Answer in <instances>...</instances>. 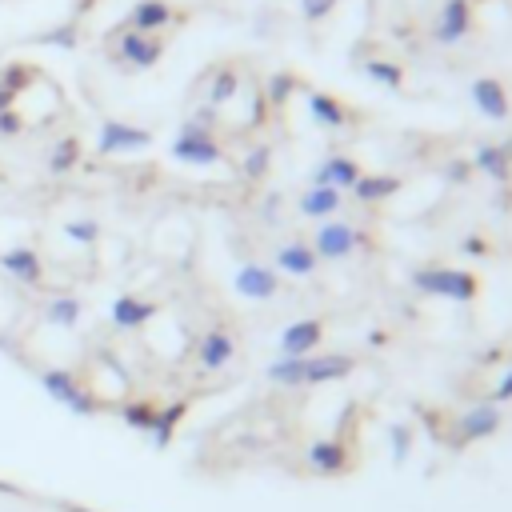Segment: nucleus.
I'll list each match as a JSON object with an SVG mask.
<instances>
[{
  "instance_id": "1",
  "label": "nucleus",
  "mask_w": 512,
  "mask_h": 512,
  "mask_svg": "<svg viewBox=\"0 0 512 512\" xmlns=\"http://www.w3.org/2000/svg\"><path fill=\"white\" fill-rule=\"evenodd\" d=\"M172 156L180 164H196V168H208V164H220L224 152L212 136V112H200V116H188L172 140Z\"/></svg>"
},
{
  "instance_id": "2",
  "label": "nucleus",
  "mask_w": 512,
  "mask_h": 512,
  "mask_svg": "<svg viewBox=\"0 0 512 512\" xmlns=\"http://www.w3.org/2000/svg\"><path fill=\"white\" fill-rule=\"evenodd\" d=\"M40 388H44L60 408H68L72 416H92V412L100 408L96 396L84 388V376L72 372V368H44V372H40Z\"/></svg>"
},
{
  "instance_id": "3",
  "label": "nucleus",
  "mask_w": 512,
  "mask_h": 512,
  "mask_svg": "<svg viewBox=\"0 0 512 512\" xmlns=\"http://www.w3.org/2000/svg\"><path fill=\"white\" fill-rule=\"evenodd\" d=\"M416 288L428 292V296L460 300V304L476 300V292H480L476 276H472V272H456V268H420V272H416Z\"/></svg>"
},
{
  "instance_id": "4",
  "label": "nucleus",
  "mask_w": 512,
  "mask_h": 512,
  "mask_svg": "<svg viewBox=\"0 0 512 512\" xmlns=\"http://www.w3.org/2000/svg\"><path fill=\"white\" fill-rule=\"evenodd\" d=\"M152 144L148 128H136L128 120H100L96 128V152L100 156H124V152H144Z\"/></svg>"
},
{
  "instance_id": "5",
  "label": "nucleus",
  "mask_w": 512,
  "mask_h": 512,
  "mask_svg": "<svg viewBox=\"0 0 512 512\" xmlns=\"http://www.w3.org/2000/svg\"><path fill=\"white\" fill-rule=\"evenodd\" d=\"M0 272L24 288H44V260L32 244H12L0 252Z\"/></svg>"
},
{
  "instance_id": "6",
  "label": "nucleus",
  "mask_w": 512,
  "mask_h": 512,
  "mask_svg": "<svg viewBox=\"0 0 512 512\" xmlns=\"http://www.w3.org/2000/svg\"><path fill=\"white\" fill-rule=\"evenodd\" d=\"M160 56H164L160 36L120 28V36H116V60H120V64H128V68H152Z\"/></svg>"
},
{
  "instance_id": "7",
  "label": "nucleus",
  "mask_w": 512,
  "mask_h": 512,
  "mask_svg": "<svg viewBox=\"0 0 512 512\" xmlns=\"http://www.w3.org/2000/svg\"><path fill=\"white\" fill-rule=\"evenodd\" d=\"M356 368L348 352H324V356H304L300 364V384H324V380H344Z\"/></svg>"
},
{
  "instance_id": "8",
  "label": "nucleus",
  "mask_w": 512,
  "mask_h": 512,
  "mask_svg": "<svg viewBox=\"0 0 512 512\" xmlns=\"http://www.w3.org/2000/svg\"><path fill=\"white\" fill-rule=\"evenodd\" d=\"M152 316H156V304H152V300H144V296H132V292L116 296V300H112V308H108V320H112L116 328H124V332L144 328Z\"/></svg>"
},
{
  "instance_id": "9",
  "label": "nucleus",
  "mask_w": 512,
  "mask_h": 512,
  "mask_svg": "<svg viewBox=\"0 0 512 512\" xmlns=\"http://www.w3.org/2000/svg\"><path fill=\"white\" fill-rule=\"evenodd\" d=\"M172 20H176V12H172V4H168V0H136V4H132V12H128V20H124V28L156 36V32H160V28H168Z\"/></svg>"
},
{
  "instance_id": "10",
  "label": "nucleus",
  "mask_w": 512,
  "mask_h": 512,
  "mask_svg": "<svg viewBox=\"0 0 512 512\" xmlns=\"http://www.w3.org/2000/svg\"><path fill=\"white\" fill-rule=\"evenodd\" d=\"M320 336H324V324H320L316 316L292 320V324L280 332V352H284V356H308V352L320 344Z\"/></svg>"
},
{
  "instance_id": "11",
  "label": "nucleus",
  "mask_w": 512,
  "mask_h": 512,
  "mask_svg": "<svg viewBox=\"0 0 512 512\" xmlns=\"http://www.w3.org/2000/svg\"><path fill=\"white\" fill-rule=\"evenodd\" d=\"M356 248V232L344 224V220H324V228L316 232V256H324V260H340V256H348Z\"/></svg>"
},
{
  "instance_id": "12",
  "label": "nucleus",
  "mask_w": 512,
  "mask_h": 512,
  "mask_svg": "<svg viewBox=\"0 0 512 512\" xmlns=\"http://www.w3.org/2000/svg\"><path fill=\"white\" fill-rule=\"evenodd\" d=\"M40 316H44V324H52V328H76L80 316H84V300L72 296V292H52V296L44 300Z\"/></svg>"
},
{
  "instance_id": "13",
  "label": "nucleus",
  "mask_w": 512,
  "mask_h": 512,
  "mask_svg": "<svg viewBox=\"0 0 512 512\" xmlns=\"http://www.w3.org/2000/svg\"><path fill=\"white\" fill-rule=\"evenodd\" d=\"M460 444H472V440H484V436H492L496 428H500V408L496 404H476V408H468L464 416H460Z\"/></svg>"
},
{
  "instance_id": "14",
  "label": "nucleus",
  "mask_w": 512,
  "mask_h": 512,
  "mask_svg": "<svg viewBox=\"0 0 512 512\" xmlns=\"http://www.w3.org/2000/svg\"><path fill=\"white\" fill-rule=\"evenodd\" d=\"M472 100H476V108H480L488 120H508V112H512L508 92L500 88V80H476V84H472Z\"/></svg>"
},
{
  "instance_id": "15",
  "label": "nucleus",
  "mask_w": 512,
  "mask_h": 512,
  "mask_svg": "<svg viewBox=\"0 0 512 512\" xmlns=\"http://www.w3.org/2000/svg\"><path fill=\"white\" fill-rule=\"evenodd\" d=\"M232 352H236V344H232L228 332H208V336H200V344H196V360H200V368H208V372H220V368L232 360Z\"/></svg>"
},
{
  "instance_id": "16",
  "label": "nucleus",
  "mask_w": 512,
  "mask_h": 512,
  "mask_svg": "<svg viewBox=\"0 0 512 512\" xmlns=\"http://www.w3.org/2000/svg\"><path fill=\"white\" fill-rule=\"evenodd\" d=\"M308 464L316 472H324V476H336V472L348 468V444L344 440H316L308 448Z\"/></svg>"
},
{
  "instance_id": "17",
  "label": "nucleus",
  "mask_w": 512,
  "mask_h": 512,
  "mask_svg": "<svg viewBox=\"0 0 512 512\" xmlns=\"http://www.w3.org/2000/svg\"><path fill=\"white\" fill-rule=\"evenodd\" d=\"M236 292L248 296V300H268L276 292V272H268L260 264H244L236 272Z\"/></svg>"
},
{
  "instance_id": "18",
  "label": "nucleus",
  "mask_w": 512,
  "mask_h": 512,
  "mask_svg": "<svg viewBox=\"0 0 512 512\" xmlns=\"http://www.w3.org/2000/svg\"><path fill=\"white\" fill-rule=\"evenodd\" d=\"M76 164H80V140H76V136H56V140L48 144L44 168H48L52 176H68Z\"/></svg>"
},
{
  "instance_id": "19",
  "label": "nucleus",
  "mask_w": 512,
  "mask_h": 512,
  "mask_svg": "<svg viewBox=\"0 0 512 512\" xmlns=\"http://www.w3.org/2000/svg\"><path fill=\"white\" fill-rule=\"evenodd\" d=\"M360 180V168L348 160V156H328L324 164H320V172H316V180L312 184H328V188H348L352 192V184Z\"/></svg>"
},
{
  "instance_id": "20",
  "label": "nucleus",
  "mask_w": 512,
  "mask_h": 512,
  "mask_svg": "<svg viewBox=\"0 0 512 512\" xmlns=\"http://www.w3.org/2000/svg\"><path fill=\"white\" fill-rule=\"evenodd\" d=\"M184 412H188V404H184V400L156 408V420H152V432H148V440H152L156 448H168V444H172V436H176V424L184 420Z\"/></svg>"
},
{
  "instance_id": "21",
  "label": "nucleus",
  "mask_w": 512,
  "mask_h": 512,
  "mask_svg": "<svg viewBox=\"0 0 512 512\" xmlns=\"http://www.w3.org/2000/svg\"><path fill=\"white\" fill-rule=\"evenodd\" d=\"M468 24H472V4H468V0H448L444 12H440L436 36H440V40H460V36L468 32Z\"/></svg>"
},
{
  "instance_id": "22",
  "label": "nucleus",
  "mask_w": 512,
  "mask_h": 512,
  "mask_svg": "<svg viewBox=\"0 0 512 512\" xmlns=\"http://www.w3.org/2000/svg\"><path fill=\"white\" fill-rule=\"evenodd\" d=\"M28 80H32V68H28V64H20V60H12V64H4V68H0V112L16 104V96L24 92V84H28Z\"/></svg>"
},
{
  "instance_id": "23",
  "label": "nucleus",
  "mask_w": 512,
  "mask_h": 512,
  "mask_svg": "<svg viewBox=\"0 0 512 512\" xmlns=\"http://www.w3.org/2000/svg\"><path fill=\"white\" fill-rule=\"evenodd\" d=\"M340 208V192L328 188V184H312L304 196H300V212L304 216H332Z\"/></svg>"
},
{
  "instance_id": "24",
  "label": "nucleus",
  "mask_w": 512,
  "mask_h": 512,
  "mask_svg": "<svg viewBox=\"0 0 512 512\" xmlns=\"http://www.w3.org/2000/svg\"><path fill=\"white\" fill-rule=\"evenodd\" d=\"M316 252L308 248V244H288V248H280L276 252V264L284 268V272H292V276H312L316 272Z\"/></svg>"
},
{
  "instance_id": "25",
  "label": "nucleus",
  "mask_w": 512,
  "mask_h": 512,
  "mask_svg": "<svg viewBox=\"0 0 512 512\" xmlns=\"http://www.w3.org/2000/svg\"><path fill=\"white\" fill-rule=\"evenodd\" d=\"M400 184L392 180V176H360L356 184H352V192H356V200H364V204H376V200H388L392 192H396Z\"/></svg>"
},
{
  "instance_id": "26",
  "label": "nucleus",
  "mask_w": 512,
  "mask_h": 512,
  "mask_svg": "<svg viewBox=\"0 0 512 512\" xmlns=\"http://www.w3.org/2000/svg\"><path fill=\"white\" fill-rule=\"evenodd\" d=\"M120 420L132 428V432H152V420H156V404H148V400H124L120 404Z\"/></svg>"
},
{
  "instance_id": "27",
  "label": "nucleus",
  "mask_w": 512,
  "mask_h": 512,
  "mask_svg": "<svg viewBox=\"0 0 512 512\" xmlns=\"http://www.w3.org/2000/svg\"><path fill=\"white\" fill-rule=\"evenodd\" d=\"M64 240H72L76 248H92L96 240H100V224L92 220V216H72V220H64Z\"/></svg>"
},
{
  "instance_id": "28",
  "label": "nucleus",
  "mask_w": 512,
  "mask_h": 512,
  "mask_svg": "<svg viewBox=\"0 0 512 512\" xmlns=\"http://www.w3.org/2000/svg\"><path fill=\"white\" fill-rule=\"evenodd\" d=\"M308 108H312V116H316L320 124H328V128H336V124L348 120V112H344L332 96H324V92H312V96H308Z\"/></svg>"
},
{
  "instance_id": "29",
  "label": "nucleus",
  "mask_w": 512,
  "mask_h": 512,
  "mask_svg": "<svg viewBox=\"0 0 512 512\" xmlns=\"http://www.w3.org/2000/svg\"><path fill=\"white\" fill-rule=\"evenodd\" d=\"M76 40H80V32H76V24H56V28H44V32H36V44H44V48H76Z\"/></svg>"
},
{
  "instance_id": "30",
  "label": "nucleus",
  "mask_w": 512,
  "mask_h": 512,
  "mask_svg": "<svg viewBox=\"0 0 512 512\" xmlns=\"http://www.w3.org/2000/svg\"><path fill=\"white\" fill-rule=\"evenodd\" d=\"M476 168L480 172H488V176H496V180H508V156H504V148H480L476 152Z\"/></svg>"
},
{
  "instance_id": "31",
  "label": "nucleus",
  "mask_w": 512,
  "mask_h": 512,
  "mask_svg": "<svg viewBox=\"0 0 512 512\" xmlns=\"http://www.w3.org/2000/svg\"><path fill=\"white\" fill-rule=\"evenodd\" d=\"M364 72H368L376 84H384V88H400V84H404V72H400L396 64H388V60H368Z\"/></svg>"
},
{
  "instance_id": "32",
  "label": "nucleus",
  "mask_w": 512,
  "mask_h": 512,
  "mask_svg": "<svg viewBox=\"0 0 512 512\" xmlns=\"http://www.w3.org/2000/svg\"><path fill=\"white\" fill-rule=\"evenodd\" d=\"M232 92H236V72L224 68V72H216V84H212V92H208V104L216 108V104H224Z\"/></svg>"
},
{
  "instance_id": "33",
  "label": "nucleus",
  "mask_w": 512,
  "mask_h": 512,
  "mask_svg": "<svg viewBox=\"0 0 512 512\" xmlns=\"http://www.w3.org/2000/svg\"><path fill=\"white\" fill-rule=\"evenodd\" d=\"M408 444H412L408 428H404V424H392V460H396V464L408 456Z\"/></svg>"
},
{
  "instance_id": "34",
  "label": "nucleus",
  "mask_w": 512,
  "mask_h": 512,
  "mask_svg": "<svg viewBox=\"0 0 512 512\" xmlns=\"http://www.w3.org/2000/svg\"><path fill=\"white\" fill-rule=\"evenodd\" d=\"M20 132H24V120L16 116V108H4L0 112V136L8 140V136H20Z\"/></svg>"
},
{
  "instance_id": "35",
  "label": "nucleus",
  "mask_w": 512,
  "mask_h": 512,
  "mask_svg": "<svg viewBox=\"0 0 512 512\" xmlns=\"http://www.w3.org/2000/svg\"><path fill=\"white\" fill-rule=\"evenodd\" d=\"M300 8H304V16H308V20H320V16H328L332 0H300Z\"/></svg>"
},
{
  "instance_id": "36",
  "label": "nucleus",
  "mask_w": 512,
  "mask_h": 512,
  "mask_svg": "<svg viewBox=\"0 0 512 512\" xmlns=\"http://www.w3.org/2000/svg\"><path fill=\"white\" fill-rule=\"evenodd\" d=\"M284 96H288V76H276V80H272V104L284 100Z\"/></svg>"
},
{
  "instance_id": "37",
  "label": "nucleus",
  "mask_w": 512,
  "mask_h": 512,
  "mask_svg": "<svg viewBox=\"0 0 512 512\" xmlns=\"http://www.w3.org/2000/svg\"><path fill=\"white\" fill-rule=\"evenodd\" d=\"M496 400H512V372H508V376L496 384Z\"/></svg>"
},
{
  "instance_id": "38",
  "label": "nucleus",
  "mask_w": 512,
  "mask_h": 512,
  "mask_svg": "<svg viewBox=\"0 0 512 512\" xmlns=\"http://www.w3.org/2000/svg\"><path fill=\"white\" fill-rule=\"evenodd\" d=\"M500 148H504V156H508V160H512V140H508V144H500Z\"/></svg>"
},
{
  "instance_id": "39",
  "label": "nucleus",
  "mask_w": 512,
  "mask_h": 512,
  "mask_svg": "<svg viewBox=\"0 0 512 512\" xmlns=\"http://www.w3.org/2000/svg\"><path fill=\"white\" fill-rule=\"evenodd\" d=\"M68 512H84V508H68Z\"/></svg>"
}]
</instances>
